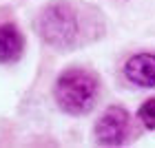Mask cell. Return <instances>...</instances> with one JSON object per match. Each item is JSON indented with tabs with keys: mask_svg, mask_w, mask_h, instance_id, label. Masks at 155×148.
Segmentation results:
<instances>
[{
	"mask_svg": "<svg viewBox=\"0 0 155 148\" xmlns=\"http://www.w3.org/2000/svg\"><path fill=\"white\" fill-rule=\"evenodd\" d=\"M129 133V113L122 106H111L95 124V139L102 146H120Z\"/></svg>",
	"mask_w": 155,
	"mask_h": 148,
	"instance_id": "3957f363",
	"label": "cell"
},
{
	"mask_svg": "<svg viewBox=\"0 0 155 148\" xmlns=\"http://www.w3.org/2000/svg\"><path fill=\"white\" fill-rule=\"evenodd\" d=\"M140 119L146 128H155V97L140 106Z\"/></svg>",
	"mask_w": 155,
	"mask_h": 148,
	"instance_id": "8992f818",
	"label": "cell"
},
{
	"mask_svg": "<svg viewBox=\"0 0 155 148\" xmlns=\"http://www.w3.org/2000/svg\"><path fill=\"white\" fill-rule=\"evenodd\" d=\"M124 75L137 86L153 88L155 86V55L137 53L133 58H129V62L124 64Z\"/></svg>",
	"mask_w": 155,
	"mask_h": 148,
	"instance_id": "277c9868",
	"label": "cell"
},
{
	"mask_svg": "<svg viewBox=\"0 0 155 148\" xmlns=\"http://www.w3.org/2000/svg\"><path fill=\"white\" fill-rule=\"evenodd\" d=\"M25 51V40L13 24L0 27V64H11L16 62Z\"/></svg>",
	"mask_w": 155,
	"mask_h": 148,
	"instance_id": "5b68a950",
	"label": "cell"
},
{
	"mask_svg": "<svg viewBox=\"0 0 155 148\" xmlns=\"http://www.w3.org/2000/svg\"><path fill=\"white\" fill-rule=\"evenodd\" d=\"M53 97L58 106L69 115L89 113L97 100V80L84 69H69L58 77L53 86Z\"/></svg>",
	"mask_w": 155,
	"mask_h": 148,
	"instance_id": "6da1fadb",
	"label": "cell"
},
{
	"mask_svg": "<svg viewBox=\"0 0 155 148\" xmlns=\"http://www.w3.org/2000/svg\"><path fill=\"white\" fill-rule=\"evenodd\" d=\"M38 33L47 44L60 51L73 49L80 38V16L69 2L49 5L38 18Z\"/></svg>",
	"mask_w": 155,
	"mask_h": 148,
	"instance_id": "7a4b0ae2",
	"label": "cell"
}]
</instances>
